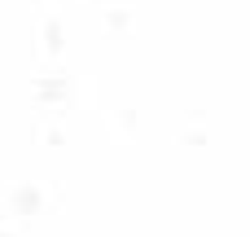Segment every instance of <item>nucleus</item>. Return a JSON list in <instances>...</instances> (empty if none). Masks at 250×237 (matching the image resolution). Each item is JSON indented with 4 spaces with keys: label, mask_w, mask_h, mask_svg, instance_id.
<instances>
[]
</instances>
